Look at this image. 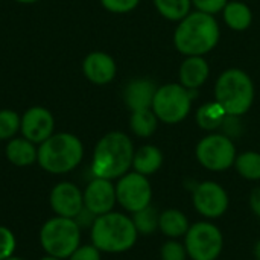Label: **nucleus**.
Here are the masks:
<instances>
[{
	"instance_id": "29",
	"label": "nucleus",
	"mask_w": 260,
	"mask_h": 260,
	"mask_svg": "<svg viewBox=\"0 0 260 260\" xmlns=\"http://www.w3.org/2000/svg\"><path fill=\"white\" fill-rule=\"evenodd\" d=\"M15 250V238H14V233L0 225V260L8 259L12 256Z\"/></svg>"
},
{
	"instance_id": "17",
	"label": "nucleus",
	"mask_w": 260,
	"mask_h": 260,
	"mask_svg": "<svg viewBox=\"0 0 260 260\" xmlns=\"http://www.w3.org/2000/svg\"><path fill=\"white\" fill-rule=\"evenodd\" d=\"M210 67L203 56H187L180 67L181 85L187 90L200 88L209 78Z\"/></svg>"
},
{
	"instance_id": "6",
	"label": "nucleus",
	"mask_w": 260,
	"mask_h": 260,
	"mask_svg": "<svg viewBox=\"0 0 260 260\" xmlns=\"http://www.w3.org/2000/svg\"><path fill=\"white\" fill-rule=\"evenodd\" d=\"M40 242L49 256L61 260L69 259L79 247L81 227L72 218H52L41 227Z\"/></svg>"
},
{
	"instance_id": "25",
	"label": "nucleus",
	"mask_w": 260,
	"mask_h": 260,
	"mask_svg": "<svg viewBox=\"0 0 260 260\" xmlns=\"http://www.w3.org/2000/svg\"><path fill=\"white\" fill-rule=\"evenodd\" d=\"M235 166H236L238 172L241 174V177H244L245 180H251V181L260 180L259 152L248 151V152H244V154L238 155L236 160H235Z\"/></svg>"
},
{
	"instance_id": "26",
	"label": "nucleus",
	"mask_w": 260,
	"mask_h": 260,
	"mask_svg": "<svg viewBox=\"0 0 260 260\" xmlns=\"http://www.w3.org/2000/svg\"><path fill=\"white\" fill-rule=\"evenodd\" d=\"M133 222L137 229V233L142 235H151L158 229V222H160V213L155 207L148 206L139 212L134 213L133 216Z\"/></svg>"
},
{
	"instance_id": "2",
	"label": "nucleus",
	"mask_w": 260,
	"mask_h": 260,
	"mask_svg": "<svg viewBox=\"0 0 260 260\" xmlns=\"http://www.w3.org/2000/svg\"><path fill=\"white\" fill-rule=\"evenodd\" d=\"M134 152L133 142L125 133L111 131L105 134L93 152V175L107 180L123 177L133 166Z\"/></svg>"
},
{
	"instance_id": "7",
	"label": "nucleus",
	"mask_w": 260,
	"mask_h": 260,
	"mask_svg": "<svg viewBox=\"0 0 260 260\" xmlns=\"http://www.w3.org/2000/svg\"><path fill=\"white\" fill-rule=\"evenodd\" d=\"M192 107V93L181 84H166L157 88L152 111L158 120L174 125L184 120Z\"/></svg>"
},
{
	"instance_id": "15",
	"label": "nucleus",
	"mask_w": 260,
	"mask_h": 260,
	"mask_svg": "<svg viewBox=\"0 0 260 260\" xmlns=\"http://www.w3.org/2000/svg\"><path fill=\"white\" fill-rule=\"evenodd\" d=\"M84 76L96 84V85H107L110 84L117 72L116 61L105 52H91L85 56L82 62Z\"/></svg>"
},
{
	"instance_id": "8",
	"label": "nucleus",
	"mask_w": 260,
	"mask_h": 260,
	"mask_svg": "<svg viewBox=\"0 0 260 260\" xmlns=\"http://www.w3.org/2000/svg\"><path fill=\"white\" fill-rule=\"evenodd\" d=\"M187 256L192 260H216L219 257L224 238L221 230L210 222H197L189 227L184 236Z\"/></svg>"
},
{
	"instance_id": "4",
	"label": "nucleus",
	"mask_w": 260,
	"mask_h": 260,
	"mask_svg": "<svg viewBox=\"0 0 260 260\" xmlns=\"http://www.w3.org/2000/svg\"><path fill=\"white\" fill-rule=\"evenodd\" d=\"M84 157L82 142L70 133H53L38 146V165L50 174L73 171Z\"/></svg>"
},
{
	"instance_id": "9",
	"label": "nucleus",
	"mask_w": 260,
	"mask_h": 260,
	"mask_svg": "<svg viewBox=\"0 0 260 260\" xmlns=\"http://www.w3.org/2000/svg\"><path fill=\"white\" fill-rule=\"evenodd\" d=\"M197 158L206 169L221 172L235 165L236 148L229 136L210 134L198 143Z\"/></svg>"
},
{
	"instance_id": "13",
	"label": "nucleus",
	"mask_w": 260,
	"mask_h": 260,
	"mask_svg": "<svg viewBox=\"0 0 260 260\" xmlns=\"http://www.w3.org/2000/svg\"><path fill=\"white\" fill-rule=\"evenodd\" d=\"M116 201V187L111 180L94 177L84 190V207L96 216L111 212Z\"/></svg>"
},
{
	"instance_id": "3",
	"label": "nucleus",
	"mask_w": 260,
	"mask_h": 260,
	"mask_svg": "<svg viewBox=\"0 0 260 260\" xmlns=\"http://www.w3.org/2000/svg\"><path fill=\"white\" fill-rule=\"evenodd\" d=\"M137 229L131 218L123 213L108 212L96 216L91 225V242L104 253H123L134 247Z\"/></svg>"
},
{
	"instance_id": "34",
	"label": "nucleus",
	"mask_w": 260,
	"mask_h": 260,
	"mask_svg": "<svg viewBox=\"0 0 260 260\" xmlns=\"http://www.w3.org/2000/svg\"><path fill=\"white\" fill-rule=\"evenodd\" d=\"M254 256H256V259L260 260V239L257 241L256 247H254Z\"/></svg>"
},
{
	"instance_id": "19",
	"label": "nucleus",
	"mask_w": 260,
	"mask_h": 260,
	"mask_svg": "<svg viewBox=\"0 0 260 260\" xmlns=\"http://www.w3.org/2000/svg\"><path fill=\"white\" fill-rule=\"evenodd\" d=\"M163 165V154L157 146L145 145L134 152L133 168L142 175H151L157 172Z\"/></svg>"
},
{
	"instance_id": "20",
	"label": "nucleus",
	"mask_w": 260,
	"mask_h": 260,
	"mask_svg": "<svg viewBox=\"0 0 260 260\" xmlns=\"http://www.w3.org/2000/svg\"><path fill=\"white\" fill-rule=\"evenodd\" d=\"M189 227H190L189 225V219H187V216L181 210L169 209V210H165L163 213H160L158 229L168 238H174L175 239V238L186 236Z\"/></svg>"
},
{
	"instance_id": "30",
	"label": "nucleus",
	"mask_w": 260,
	"mask_h": 260,
	"mask_svg": "<svg viewBox=\"0 0 260 260\" xmlns=\"http://www.w3.org/2000/svg\"><path fill=\"white\" fill-rule=\"evenodd\" d=\"M140 0H101L102 6L114 14H125L129 12L133 9H136V6L139 5Z\"/></svg>"
},
{
	"instance_id": "16",
	"label": "nucleus",
	"mask_w": 260,
	"mask_h": 260,
	"mask_svg": "<svg viewBox=\"0 0 260 260\" xmlns=\"http://www.w3.org/2000/svg\"><path fill=\"white\" fill-rule=\"evenodd\" d=\"M157 87L151 79L137 78L128 82L123 91V101L131 111L148 110L152 107Z\"/></svg>"
},
{
	"instance_id": "33",
	"label": "nucleus",
	"mask_w": 260,
	"mask_h": 260,
	"mask_svg": "<svg viewBox=\"0 0 260 260\" xmlns=\"http://www.w3.org/2000/svg\"><path fill=\"white\" fill-rule=\"evenodd\" d=\"M250 206L256 216L260 218V187H256L250 195Z\"/></svg>"
},
{
	"instance_id": "22",
	"label": "nucleus",
	"mask_w": 260,
	"mask_h": 260,
	"mask_svg": "<svg viewBox=\"0 0 260 260\" xmlns=\"http://www.w3.org/2000/svg\"><path fill=\"white\" fill-rule=\"evenodd\" d=\"M225 117H227L225 110L216 101L203 105L197 111V122L206 131H212V129L219 128L224 123Z\"/></svg>"
},
{
	"instance_id": "37",
	"label": "nucleus",
	"mask_w": 260,
	"mask_h": 260,
	"mask_svg": "<svg viewBox=\"0 0 260 260\" xmlns=\"http://www.w3.org/2000/svg\"><path fill=\"white\" fill-rule=\"evenodd\" d=\"M5 260H23V259H20V257H14V256H11V257H8V259H5Z\"/></svg>"
},
{
	"instance_id": "18",
	"label": "nucleus",
	"mask_w": 260,
	"mask_h": 260,
	"mask_svg": "<svg viewBox=\"0 0 260 260\" xmlns=\"http://www.w3.org/2000/svg\"><path fill=\"white\" fill-rule=\"evenodd\" d=\"M5 154L12 165L18 168H24L37 161L38 148L35 146V143H32L24 137H14L8 142Z\"/></svg>"
},
{
	"instance_id": "5",
	"label": "nucleus",
	"mask_w": 260,
	"mask_h": 260,
	"mask_svg": "<svg viewBox=\"0 0 260 260\" xmlns=\"http://www.w3.org/2000/svg\"><path fill=\"white\" fill-rule=\"evenodd\" d=\"M215 98L227 116H242L251 108L254 101L253 81L244 70L229 69L216 81Z\"/></svg>"
},
{
	"instance_id": "23",
	"label": "nucleus",
	"mask_w": 260,
	"mask_h": 260,
	"mask_svg": "<svg viewBox=\"0 0 260 260\" xmlns=\"http://www.w3.org/2000/svg\"><path fill=\"white\" fill-rule=\"evenodd\" d=\"M158 123V117L152 111V108L148 110H139L133 111L129 119L131 131L139 137H149L155 133Z\"/></svg>"
},
{
	"instance_id": "27",
	"label": "nucleus",
	"mask_w": 260,
	"mask_h": 260,
	"mask_svg": "<svg viewBox=\"0 0 260 260\" xmlns=\"http://www.w3.org/2000/svg\"><path fill=\"white\" fill-rule=\"evenodd\" d=\"M21 116L14 110H0V140H11L20 131Z\"/></svg>"
},
{
	"instance_id": "12",
	"label": "nucleus",
	"mask_w": 260,
	"mask_h": 260,
	"mask_svg": "<svg viewBox=\"0 0 260 260\" xmlns=\"http://www.w3.org/2000/svg\"><path fill=\"white\" fill-rule=\"evenodd\" d=\"M55 129V119L53 114L40 105L27 108L21 116V126L20 133L24 139L30 140L35 145H41L47 140Z\"/></svg>"
},
{
	"instance_id": "35",
	"label": "nucleus",
	"mask_w": 260,
	"mask_h": 260,
	"mask_svg": "<svg viewBox=\"0 0 260 260\" xmlns=\"http://www.w3.org/2000/svg\"><path fill=\"white\" fill-rule=\"evenodd\" d=\"M14 2L21 3V5H32V3H37V2H40V0H14Z\"/></svg>"
},
{
	"instance_id": "14",
	"label": "nucleus",
	"mask_w": 260,
	"mask_h": 260,
	"mask_svg": "<svg viewBox=\"0 0 260 260\" xmlns=\"http://www.w3.org/2000/svg\"><path fill=\"white\" fill-rule=\"evenodd\" d=\"M50 206L58 216L75 219L84 209V193L73 183L62 181L52 189Z\"/></svg>"
},
{
	"instance_id": "1",
	"label": "nucleus",
	"mask_w": 260,
	"mask_h": 260,
	"mask_svg": "<svg viewBox=\"0 0 260 260\" xmlns=\"http://www.w3.org/2000/svg\"><path fill=\"white\" fill-rule=\"evenodd\" d=\"M219 41V26L212 14L201 11L187 14L175 29L174 43L186 56H203Z\"/></svg>"
},
{
	"instance_id": "36",
	"label": "nucleus",
	"mask_w": 260,
	"mask_h": 260,
	"mask_svg": "<svg viewBox=\"0 0 260 260\" xmlns=\"http://www.w3.org/2000/svg\"><path fill=\"white\" fill-rule=\"evenodd\" d=\"M40 260H61V259H58V257H53V256H46V257H43V259H40Z\"/></svg>"
},
{
	"instance_id": "21",
	"label": "nucleus",
	"mask_w": 260,
	"mask_h": 260,
	"mask_svg": "<svg viewBox=\"0 0 260 260\" xmlns=\"http://www.w3.org/2000/svg\"><path fill=\"white\" fill-rule=\"evenodd\" d=\"M222 11L227 26L232 27L233 30H245L251 24V9L242 2H230L225 5Z\"/></svg>"
},
{
	"instance_id": "32",
	"label": "nucleus",
	"mask_w": 260,
	"mask_h": 260,
	"mask_svg": "<svg viewBox=\"0 0 260 260\" xmlns=\"http://www.w3.org/2000/svg\"><path fill=\"white\" fill-rule=\"evenodd\" d=\"M69 260H101V251L94 245H79Z\"/></svg>"
},
{
	"instance_id": "24",
	"label": "nucleus",
	"mask_w": 260,
	"mask_h": 260,
	"mask_svg": "<svg viewBox=\"0 0 260 260\" xmlns=\"http://www.w3.org/2000/svg\"><path fill=\"white\" fill-rule=\"evenodd\" d=\"M158 12L172 21H181L187 14H190L192 0H154Z\"/></svg>"
},
{
	"instance_id": "31",
	"label": "nucleus",
	"mask_w": 260,
	"mask_h": 260,
	"mask_svg": "<svg viewBox=\"0 0 260 260\" xmlns=\"http://www.w3.org/2000/svg\"><path fill=\"white\" fill-rule=\"evenodd\" d=\"M227 3H229L227 0H192V5H195V8L198 11L212 14V15L221 12Z\"/></svg>"
},
{
	"instance_id": "11",
	"label": "nucleus",
	"mask_w": 260,
	"mask_h": 260,
	"mask_svg": "<svg viewBox=\"0 0 260 260\" xmlns=\"http://www.w3.org/2000/svg\"><path fill=\"white\" fill-rule=\"evenodd\" d=\"M193 206L203 216L215 219L227 212L229 195L218 183L204 181L193 190Z\"/></svg>"
},
{
	"instance_id": "10",
	"label": "nucleus",
	"mask_w": 260,
	"mask_h": 260,
	"mask_svg": "<svg viewBox=\"0 0 260 260\" xmlns=\"http://www.w3.org/2000/svg\"><path fill=\"white\" fill-rule=\"evenodd\" d=\"M116 198L117 203L128 212L136 213L148 206H151L152 189L146 175L139 172L125 174L120 177L116 186Z\"/></svg>"
},
{
	"instance_id": "28",
	"label": "nucleus",
	"mask_w": 260,
	"mask_h": 260,
	"mask_svg": "<svg viewBox=\"0 0 260 260\" xmlns=\"http://www.w3.org/2000/svg\"><path fill=\"white\" fill-rule=\"evenodd\" d=\"M187 250L186 245L178 241H168L161 247V260H186Z\"/></svg>"
}]
</instances>
